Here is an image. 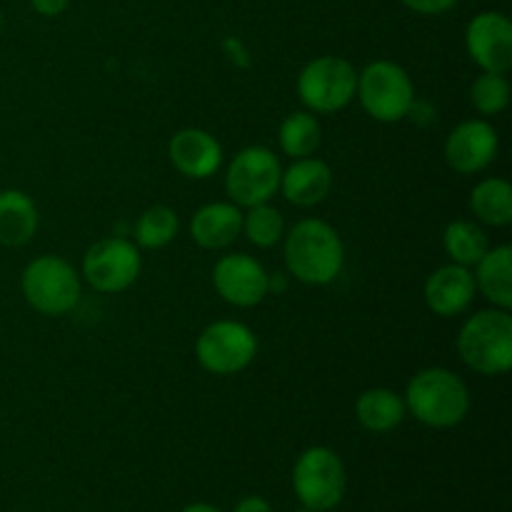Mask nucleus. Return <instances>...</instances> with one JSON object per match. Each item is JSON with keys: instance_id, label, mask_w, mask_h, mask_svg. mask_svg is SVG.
<instances>
[{"instance_id": "f257e3e1", "label": "nucleus", "mask_w": 512, "mask_h": 512, "mask_svg": "<svg viewBox=\"0 0 512 512\" xmlns=\"http://www.w3.org/2000/svg\"><path fill=\"white\" fill-rule=\"evenodd\" d=\"M285 265L295 280L305 285H328L340 275L345 245L338 230L325 220H300L285 235Z\"/></svg>"}, {"instance_id": "f03ea898", "label": "nucleus", "mask_w": 512, "mask_h": 512, "mask_svg": "<svg viewBox=\"0 0 512 512\" xmlns=\"http://www.w3.org/2000/svg\"><path fill=\"white\" fill-rule=\"evenodd\" d=\"M403 400L413 418L428 428H455L470 410L468 385L445 368H428L413 375Z\"/></svg>"}, {"instance_id": "7ed1b4c3", "label": "nucleus", "mask_w": 512, "mask_h": 512, "mask_svg": "<svg viewBox=\"0 0 512 512\" xmlns=\"http://www.w3.org/2000/svg\"><path fill=\"white\" fill-rule=\"evenodd\" d=\"M458 353L480 375H505L512 365V318L508 310H480L458 333Z\"/></svg>"}, {"instance_id": "20e7f679", "label": "nucleus", "mask_w": 512, "mask_h": 512, "mask_svg": "<svg viewBox=\"0 0 512 512\" xmlns=\"http://www.w3.org/2000/svg\"><path fill=\"white\" fill-rule=\"evenodd\" d=\"M20 288L30 308L38 310L40 315L58 318L78 305L80 275L68 260L58 255H40L25 265Z\"/></svg>"}, {"instance_id": "39448f33", "label": "nucleus", "mask_w": 512, "mask_h": 512, "mask_svg": "<svg viewBox=\"0 0 512 512\" xmlns=\"http://www.w3.org/2000/svg\"><path fill=\"white\" fill-rule=\"evenodd\" d=\"M348 475L335 450L315 445L298 455L293 465V490L300 505L313 512L335 510L345 498Z\"/></svg>"}, {"instance_id": "423d86ee", "label": "nucleus", "mask_w": 512, "mask_h": 512, "mask_svg": "<svg viewBox=\"0 0 512 512\" xmlns=\"http://www.w3.org/2000/svg\"><path fill=\"white\" fill-rule=\"evenodd\" d=\"M358 93L365 113L380 123H398L415 108V88L405 68L393 60H375L358 73Z\"/></svg>"}, {"instance_id": "0eeeda50", "label": "nucleus", "mask_w": 512, "mask_h": 512, "mask_svg": "<svg viewBox=\"0 0 512 512\" xmlns=\"http://www.w3.org/2000/svg\"><path fill=\"white\" fill-rule=\"evenodd\" d=\"M358 70L340 55H320L298 75V95L310 113H338L353 100Z\"/></svg>"}, {"instance_id": "6e6552de", "label": "nucleus", "mask_w": 512, "mask_h": 512, "mask_svg": "<svg viewBox=\"0 0 512 512\" xmlns=\"http://www.w3.org/2000/svg\"><path fill=\"white\" fill-rule=\"evenodd\" d=\"M258 355V338L248 325L238 320L210 323L195 343L200 368L213 375H235L248 368Z\"/></svg>"}, {"instance_id": "1a4fd4ad", "label": "nucleus", "mask_w": 512, "mask_h": 512, "mask_svg": "<svg viewBox=\"0 0 512 512\" xmlns=\"http://www.w3.org/2000/svg\"><path fill=\"white\" fill-rule=\"evenodd\" d=\"M280 168L273 150L263 145H250L243 148L230 163L228 175H225V190L230 195V203L240 208H253V205L268 203L280 188Z\"/></svg>"}, {"instance_id": "9d476101", "label": "nucleus", "mask_w": 512, "mask_h": 512, "mask_svg": "<svg viewBox=\"0 0 512 512\" xmlns=\"http://www.w3.org/2000/svg\"><path fill=\"white\" fill-rule=\"evenodd\" d=\"M143 260L138 245L125 238H103L83 258V278L98 293H123L138 280Z\"/></svg>"}, {"instance_id": "9b49d317", "label": "nucleus", "mask_w": 512, "mask_h": 512, "mask_svg": "<svg viewBox=\"0 0 512 512\" xmlns=\"http://www.w3.org/2000/svg\"><path fill=\"white\" fill-rule=\"evenodd\" d=\"M465 48L483 73L505 75L512 68V23L505 13L485 10L468 23Z\"/></svg>"}, {"instance_id": "f8f14e48", "label": "nucleus", "mask_w": 512, "mask_h": 512, "mask_svg": "<svg viewBox=\"0 0 512 512\" xmlns=\"http://www.w3.org/2000/svg\"><path fill=\"white\" fill-rule=\"evenodd\" d=\"M213 288L235 308H253L270 293V275L245 253L223 255L213 268Z\"/></svg>"}, {"instance_id": "ddd939ff", "label": "nucleus", "mask_w": 512, "mask_h": 512, "mask_svg": "<svg viewBox=\"0 0 512 512\" xmlns=\"http://www.w3.org/2000/svg\"><path fill=\"white\" fill-rule=\"evenodd\" d=\"M500 148L498 133L485 120H465L445 140V160L460 175H473L488 168Z\"/></svg>"}, {"instance_id": "4468645a", "label": "nucleus", "mask_w": 512, "mask_h": 512, "mask_svg": "<svg viewBox=\"0 0 512 512\" xmlns=\"http://www.w3.org/2000/svg\"><path fill=\"white\" fill-rule=\"evenodd\" d=\"M168 153L175 170L193 180L210 178L223 163V148L215 140V135H210L203 128L178 130L170 138Z\"/></svg>"}, {"instance_id": "2eb2a0df", "label": "nucleus", "mask_w": 512, "mask_h": 512, "mask_svg": "<svg viewBox=\"0 0 512 512\" xmlns=\"http://www.w3.org/2000/svg\"><path fill=\"white\" fill-rule=\"evenodd\" d=\"M475 278L465 265H443L425 280V303L440 318H453L468 310L475 298Z\"/></svg>"}, {"instance_id": "dca6fc26", "label": "nucleus", "mask_w": 512, "mask_h": 512, "mask_svg": "<svg viewBox=\"0 0 512 512\" xmlns=\"http://www.w3.org/2000/svg\"><path fill=\"white\" fill-rule=\"evenodd\" d=\"M280 190L288 203L298 208H313L323 203L333 190V170L325 160L313 158V155L298 158L280 175Z\"/></svg>"}, {"instance_id": "f3484780", "label": "nucleus", "mask_w": 512, "mask_h": 512, "mask_svg": "<svg viewBox=\"0 0 512 512\" xmlns=\"http://www.w3.org/2000/svg\"><path fill=\"white\" fill-rule=\"evenodd\" d=\"M243 233V213L235 203H208L190 220V235L205 250H223Z\"/></svg>"}, {"instance_id": "a211bd4d", "label": "nucleus", "mask_w": 512, "mask_h": 512, "mask_svg": "<svg viewBox=\"0 0 512 512\" xmlns=\"http://www.w3.org/2000/svg\"><path fill=\"white\" fill-rule=\"evenodd\" d=\"M38 230V208L23 190L0 193V245L18 248L25 245Z\"/></svg>"}, {"instance_id": "6ab92c4d", "label": "nucleus", "mask_w": 512, "mask_h": 512, "mask_svg": "<svg viewBox=\"0 0 512 512\" xmlns=\"http://www.w3.org/2000/svg\"><path fill=\"white\" fill-rule=\"evenodd\" d=\"M475 288L495 305V308L510 310L512 305V248L510 245H498L490 248L480 258Z\"/></svg>"}, {"instance_id": "aec40b11", "label": "nucleus", "mask_w": 512, "mask_h": 512, "mask_svg": "<svg viewBox=\"0 0 512 512\" xmlns=\"http://www.w3.org/2000/svg\"><path fill=\"white\" fill-rule=\"evenodd\" d=\"M405 413H408L405 400L388 388L365 390L355 403L358 423L370 433H390L403 423Z\"/></svg>"}, {"instance_id": "412c9836", "label": "nucleus", "mask_w": 512, "mask_h": 512, "mask_svg": "<svg viewBox=\"0 0 512 512\" xmlns=\"http://www.w3.org/2000/svg\"><path fill=\"white\" fill-rule=\"evenodd\" d=\"M470 210L475 218L493 228H505L512 223V188L508 180L488 178L478 183L470 195Z\"/></svg>"}, {"instance_id": "4be33fe9", "label": "nucleus", "mask_w": 512, "mask_h": 512, "mask_svg": "<svg viewBox=\"0 0 512 512\" xmlns=\"http://www.w3.org/2000/svg\"><path fill=\"white\" fill-rule=\"evenodd\" d=\"M443 245H445V253L450 255L455 265H478L480 258L490 250L488 243V235L480 225L470 223V220H455L445 228L443 235Z\"/></svg>"}, {"instance_id": "5701e85b", "label": "nucleus", "mask_w": 512, "mask_h": 512, "mask_svg": "<svg viewBox=\"0 0 512 512\" xmlns=\"http://www.w3.org/2000/svg\"><path fill=\"white\" fill-rule=\"evenodd\" d=\"M280 150L293 160L310 158L320 145V123L310 110L288 115L280 125Z\"/></svg>"}, {"instance_id": "b1692460", "label": "nucleus", "mask_w": 512, "mask_h": 512, "mask_svg": "<svg viewBox=\"0 0 512 512\" xmlns=\"http://www.w3.org/2000/svg\"><path fill=\"white\" fill-rule=\"evenodd\" d=\"M178 235V215L168 205H153L135 223V243L145 250H160Z\"/></svg>"}, {"instance_id": "393cba45", "label": "nucleus", "mask_w": 512, "mask_h": 512, "mask_svg": "<svg viewBox=\"0 0 512 512\" xmlns=\"http://www.w3.org/2000/svg\"><path fill=\"white\" fill-rule=\"evenodd\" d=\"M243 233L258 248H273L285 235L283 213L268 203L253 205L248 213H243Z\"/></svg>"}, {"instance_id": "a878e982", "label": "nucleus", "mask_w": 512, "mask_h": 512, "mask_svg": "<svg viewBox=\"0 0 512 512\" xmlns=\"http://www.w3.org/2000/svg\"><path fill=\"white\" fill-rule=\"evenodd\" d=\"M470 103L483 115H498L510 103V83L500 73H483L470 85Z\"/></svg>"}, {"instance_id": "bb28decb", "label": "nucleus", "mask_w": 512, "mask_h": 512, "mask_svg": "<svg viewBox=\"0 0 512 512\" xmlns=\"http://www.w3.org/2000/svg\"><path fill=\"white\" fill-rule=\"evenodd\" d=\"M400 3L420 15H443L453 10L460 0H400Z\"/></svg>"}, {"instance_id": "cd10ccee", "label": "nucleus", "mask_w": 512, "mask_h": 512, "mask_svg": "<svg viewBox=\"0 0 512 512\" xmlns=\"http://www.w3.org/2000/svg\"><path fill=\"white\" fill-rule=\"evenodd\" d=\"M33 10L38 15H45V18H55V15L63 13L70 5V0H30Z\"/></svg>"}, {"instance_id": "c85d7f7f", "label": "nucleus", "mask_w": 512, "mask_h": 512, "mask_svg": "<svg viewBox=\"0 0 512 512\" xmlns=\"http://www.w3.org/2000/svg\"><path fill=\"white\" fill-rule=\"evenodd\" d=\"M233 512H273V508H270L268 500L260 498V495H248V498H243L235 505Z\"/></svg>"}, {"instance_id": "c756f323", "label": "nucleus", "mask_w": 512, "mask_h": 512, "mask_svg": "<svg viewBox=\"0 0 512 512\" xmlns=\"http://www.w3.org/2000/svg\"><path fill=\"white\" fill-rule=\"evenodd\" d=\"M183 512H223V510L213 508V505H208V503H195V505H188Z\"/></svg>"}, {"instance_id": "7c9ffc66", "label": "nucleus", "mask_w": 512, "mask_h": 512, "mask_svg": "<svg viewBox=\"0 0 512 512\" xmlns=\"http://www.w3.org/2000/svg\"><path fill=\"white\" fill-rule=\"evenodd\" d=\"M295 512H313L310 508H303V505H300V510H295Z\"/></svg>"}, {"instance_id": "2f4dec72", "label": "nucleus", "mask_w": 512, "mask_h": 512, "mask_svg": "<svg viewBox=\"0 0 512 512\" xmlns=\"http://www.w3.org/2000/svg\"><path fill=\"white\" fill-rule=\"evenodd\" d=\"M0 28H3V13H0Z\"/></svg>"}]
</instances>
